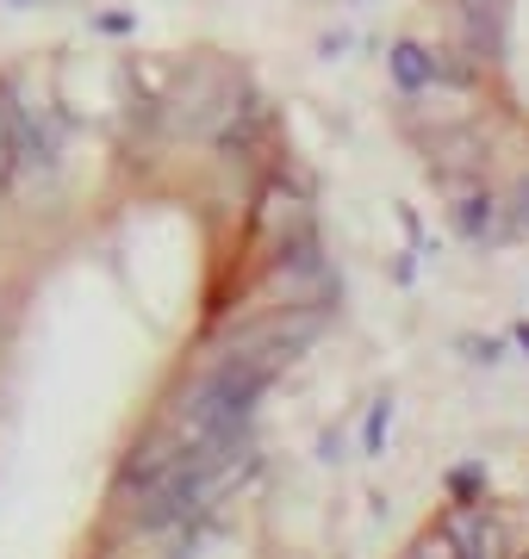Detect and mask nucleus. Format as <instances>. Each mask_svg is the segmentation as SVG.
Here are the masks:
<instances>
[{
  "mask_svg": "<svg viewBox=\"0 0 529 559\" xmlns=\"http://www.w3.org/2000/svg\"><path fill=\"white\" fill-rule=\"evenodd\" d=\"M392 81L405 87V94H418V87H430L436 81V57H430L424 44H392Z\"/></svg>",
  "mask_w": 529,
  "mask_h": 559,
  "instance_id": "1",
  "label": "nucleus"
},
{
  "mask_svg": "<svg viewBox=\"0 0 529 559\" xmlns=\"http://www.w3.org/2000/svg\"><path fill=\"white\" fill-rule=\"evenodd\" d=\"M13 162H20V124H13V106L0 100V187L13 180Z\"/></svg>",
  "mask_w": 529,
  "mask_h": 559,
  "instance_id": "2",
  "label": "nucleus"
},
{
  "mask_svg": "<svg viewBox=\"0 0 529 559\" xmlns=\"http://www.w3.org/2000/svg\"><path fill=\"white\" fill-rule=\"evenodd\" d=\"M405 559H461V547H455L448 535H430V540H418Z\"/></svg>",
  "mask_w": 529,
  "mask_h": 559,
  "instance_id": "3",
  "label": "nucleus"
},
{
  "mask_svg": "<svg viewBox=\"0 0 529 559\" xmlns=\"http://www.w3.org/2000/svg\"><path fill=\"white\" fill-rule=\"evenodd\" d=\"M517 218L529 224V180H524V193H517Z\"/></svg>",
  "mask_w": 529,
  "mask_h": 559,
  "instance_id": "4",
  "label": "nucleus"
}]
</instances>
